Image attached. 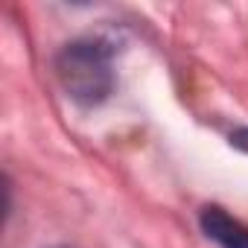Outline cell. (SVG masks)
Returning <instances> with one entry per match:
<instances>
[{"instance_id": "3957f363", "label": "cell", "mask_w": 248, "mask_h": 248, "mask_svg": "<svg viewBox=\"0 0 248 248\" xmlns=\"http://www.w3.org/2000/svg\"><path fill=\"white\" fill-rule=\"evenodd\" d=\"M231 143H233L236 149L248 152V129H239V132H233V135H231Z\"/></svg>"}, {"instance_id": "7a4b0ae2", "label": "cell", "mask_w": 248, "mask_h": 248, "mask_svg": "<svg viewBox=\"0 0 248 248\" xmlns=\"http://www.w3.org/2000/svg\"><path fill=\"white\" fill-rule=\"evenodd\" d=\"M202 228L222 248H248V225H242L239 219H233L216 204L202 210Z\"/></svg>"}, {"instance_id": "6da1fadb", "label": "cell", "mask_w": 248, "mask_h": 248, "mask_svg": "<svg viewBox=\"0 0 248 248\" xmlns=\"http://www.w3.org/2000/svg\"><path fill=\"white\" fill-rule=\"evenodd\" d=\"M56 76L70 99L79 105H96L111 96L117 76L111 64V50L96 38H79L59 50Z\"/></svg>"}]
</instances>
